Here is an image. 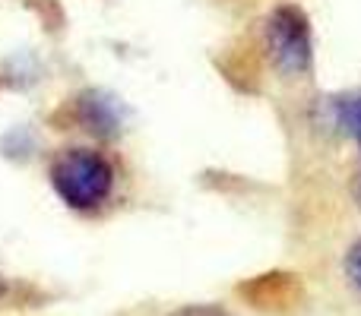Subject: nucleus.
<instances>
[{"label":"nucleus","instance_id":"423d86ee","mask_svg":"<svg viewBox=\"0 0 361 316\" xmlns=\"http://www.w3.org/2000/svg\"><path fill=\"white\" fill-rule=\"evenodd\" d=\"M343 272H345V279H349V285L361 294V237L349 247V253H345Z\"/></svg>","mask_w":361,"mask_h":316},{"label":"nucleus","instance_id":"7ed1b4c3","mask_svg":"<svg viewBox=\"0 0 361 316\" xmlns=\"http://www.w3.org/2000/svg\"><path fill=\"white\" fill-rule=\"evenodd\" d=\"M238 294H244L250 307L267 310V313L295 310L301 301V279L292 272H267V275H257V279L244 282L238 288Z\"/></svg>","mask_w":361,"mask_h":316},{"label":"nucleus","instance_id":"39448f33","mask_svg":"<svg viewBox=\"0 0 361 316\" xmlns=\"http://www.w3.org/2000/svg\"><path fill=\"white\" fill-rule=\"evenodd\" d=\"M333 120L343 133H349L352 139L361 146V92L343 95L333 101Z\"/></svg>","mask_w":361,"mask_h":316},{"label":"nucleus","instance_id":"f257e3e1","mask_svg":"<svg viewBox=\"0 0 361 316\" xmlns=\"http://www.w3.org/2000/svg\"><path fill=\"white\" fill-rule=\"evenodd\" d=\"M263 51L279 76L301 80L314 67L311 19L298 4H279L263 19Z\"/></svg>","mask_w":361,"mask_h":316},{"label":"nucleus","instance_id":"20e7f679","mask_svg":"<svg viewBox=\"0 0 361 316\" xmlns=\"http://www.w3.org/2000/svg\"><path fill=\"white\" fill-rule=\"evenodd\" d=\"M76 120L95 137H118L121 133V105L108 92H86L76 99Z\"/></svg>","mask_w":361,"mask_h":316},{"label":"nucleus","instance_id":"0eeeda50","mask_svg":"<svg viewBox=\"0 0 361 316\" xmlns=\"http://www.w3.org/2000/svg\"><path fill=\"white\" fill-rule=\"evenodd\" d=\"M165 316H235V313L219 304H187V307H178V310H171Z\"/></svg>","mask_w":361,"mask_h":316},{"label":"nucleus","instance_id":"f03ea898","mask_svg":"<svg viewBox=\"0 0 361 316\" xmlns=\"http://www.w3.org/2000/svg\"><path fill=\"white\" fill-rule=\"evenodd\" d=\"M51 184L70 209H95L114 187V168L102 152L67 149L51 161Z\"/></svg>","mask_w":361,"mask_h":316}]
</instances>
